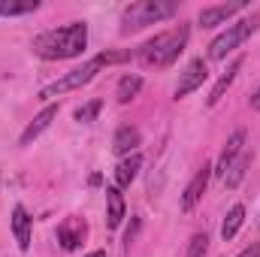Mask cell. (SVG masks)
Masks as SVG:
<instances>
[{"label":"cell","mask_w":260,"mask_h":257,"mask_svg":"<svg viewBox=\"0 0 260 257\" xmlns=\"http://www.w3.org/2000/svg\"><path fill=\"white\" fill-rule=\"evenodd\" d=\"M242 221H245V206H242V203L230 206V212H227V218H224V224H221V239H224V242H230V239L239 233Z\"/></svg>","instance_id":"cell-18"},{"label":"cell","mask_w":260,"mask_h":257,"mask_svg":"<svg viewBox=\"0 0 260 257\" xmlns=\"http://www.w3.org/2000/svg\"><path fill=\"white\" fill-rule=\"evenodd\" d=\"M176 3L170 0H139V3H130L121 15V30H139V27H148V24H157L164 18H173L176 15Z\"/></svg>","instance_id":"cell-4"},{"label":"cell","mask_w":260,"mask_h":257,"mask_svg":"<svg viewBox=\"0 0 260 257\" xmlns=\"http://www.w3.org/2000/svg\"><path fill=\"white\" fill-rule=\"evenodd\" d=\"M257 27H260V12L251 15V18H242V21L230 24L224 34H218V37L212 40V46H209V61H224V58H227L233 49H239Z\"/></svg>","instance_id":"cell-5"},{"label":"cell","mask_w":260,"mask_h":257,"mask_svg":"<svg viewBox=\"0 0 260 257\" xmlns=\"http://www.w3.org/2000/svg\"><path fill=\"white\" fill-rule=\"evenodd\" d=\"M236 257H260V242H251L242 254H236Z\"/></svg>","instance_id":"cell-23"},{"label":"cell","mask_w":260,"mask_h":257,"mask_svg":"<svg viewBox=\"0 0 260 257\" xmlns=\"http://www.w3.org/2000/svg\"><path fill=\"white\" fill-rule=\"evenodd\" d=\"M239 70H242V58H236V61L230 64V70H227V73L215 82V88H212V94H209V100H206L209 106H218V100L227 94V88L233 85V79H236V73H239Z\"/></svg>","instance_id":"cell-17"},{"label":"cell","mask_w":260,"mask_h":257,"mask_svg":"<svg viewBox=\"0 0 260 257\" xmlns=\"http://www.w3.org/2000/svg\"><path fill=\"white\" fill-rule=\"evenodd\" d=\"M206 79H209V64H206L203 58H194L191 64L185 67V73H182V79H179V85H176V100H182V97H188L191 91H197Z\"/></svg>","instance_id":"cell-6"},{"label":"cell","mask_w":260,"mask_h":257,"mask_svg":"<svg viewBox=\"0 0 260 257\" xmlns=\"http://www.w3.org/2000/svg\"><path fill=\"white\" fill-rule=\"evenodd\" d=\"M9 221H12V233H15L18 248H21V251H27V248H30V224H34V218L27 215V209H24V206H15Z\"/></svg>","instance_id":"cell-12"},{"label":"cell","mask_w":260,"mask_h":257,"mask_svg":"<svg viewBox=\"0 0 260 257\" xmlns=\"http://www.w3.org/2000/svg\"><path fill=\"white\" fill-rule=\"evenodd\" d=\"M239 9H245L242 0H236V3H218V6H203L200 15H197V21H200V27H218V24L230 21Z\"/></svg>","instance_id":"cell-7"},{"label":"cell","mask_w":260,"mask_h":257,"mask_svg":"<svg viewBox=\"0 0 260 257\" xmlns=\"http://www.w3.org/2000/svg\"><path fill=\"white\" fill-rule=\"evenodd\" d=\"M139 91H142V76H124L118 82V88H115V100L118 103H130Z\"/></svg>","instance_id":"cell-19"},{"label":"cell","mask_w":260,"mask_h":257,"mask_svg":"<svg viewBox=\"0 0 260 257\" xmlns=\"http://www.w3.org/2000/svg\"><path fill=\"white\" fill-rule=\"evenodd\" d=\"M88 46V24L85 21H70L64 27L46 30L34 40V52L46 61H67L79 58Z\"/></svg>","instance_id":"cell-1"},{"label":"cell","mask_w":260,"mask_h":257,"mask_svg":"<svg viewBox=\"0 0 260 257\" xmlns=\"http://www.w3.org/2000/svg\"><path fill=\"white\" fill-rule=\"evenodd\" d=\"M55 118H58V106H55V103H49V106H46V109H43V112H40V115H37V118L27 124V127H24L21 139H18V145H24V148H27V145H30V142H34V139L43 133V130L55 121Z\"/></svg>","instance_id":"cell-11"},{"label":"cell","mask_w":260,"mask_h":257,"mask_svg":"<svg viewBox=\"0 0 260 257\" xmlns=\"http://www.w3.org/2000/svg\"><path fill=\"white\" fill-rule=\"evenodd\" d=\"M139 167H142V154L136 151V154H127L118 167H115V188H130V182L136 179V173H139Z\"/></svg>","instance_id":"cell-15"},{"label":"cell","mask_w":260,"mask_h":257,"mask_svg":"<svg viewBox=\"0 0 260 257\" xmlns=\"http://www.w3.org/2000/svg\"><path fill=\"white\" fill-rule=\"evenodd\" d=\"M245 151V130H236L230 139H227V145H224V151H221V157H218V167H215V173L224 179V173L230 170V164L239 157Z\"/></svg>","instance_id":"cell-10"},{"label":"cell","mask_w":260,"mask_h":257,"mask_svg":"<svg viewBox=\"0 0 260 257\" xmlns=\"http://www.w3.org/2000/svg\"><path fill=\"white\" fill-rule=\"evenodd\" d=\"M209 179H212V167L209 164H203L200 170L194 173V179L188 182V188H185V194H182V212H191L197 203L203 200V194H206V185H209Z\"/></svg>","instance_id":"cell-8"},{"label":"cell","mask_w":260,"mask_h":257,"mask_svg":"<svg viewBox=\"0 0 260 257\" xmlns=\"http://www.w3.org/2000/svg\"><path fill=\"white\" fill-rule=\"evenodd\" d=\"M185 43H188V24H179V27H173V30L154 34V37L139 49V61L145 67H170L182 52H185Z\"/></svg>","instance_id":"cell-2"},{"label":"cell","mask_w":260,"mask_h":257,"mask_svg":"<svg viewBox=\"0 0 260 257\" xmlns=\"http://www.w3.org/2000/svg\"><path fill=\"white\" fill-rule=\"evenodd\" d=\"M248 167H251V154L248 151H242L233 164H230V170L224 173V188L227 191H233V188H239V182L245 179V173H248Z\"/></svg>","instance_id":"cell-16"},{"label":"cell","mask_w":260,"mask_h":257,"mask_svg":"<svg viewBox=\"0 0 260 257\" xmlns=\"http://www.w3.org/2000/svg\"><path fill=\"white\" fill-rule=\"evenodd\" d=\"M206 248H209V236H206V233H194L185 257H206Z\"/></svg>","instance_id":"cell-22"},{"label":"cell","mask_w":260,"mask_h":257,"mask_svg":"<svg viewBox=\"0 0 260 257\" xmlns=\"http://www.w3.org/2000/svg\"><path fill=\"white\" fill-rule=\"evenodd\" d=\"M142 142L139 130L130 127V124H121L115 130V139H112V151L115 154H136V145Z\"/></svg>","instance_id":"cell-14"},{"label":"cell","mask_w":260,"mask_h":257,"mask_svg":"<svg viewBox=\"0 0 260 257\" xmlns=\"http://www.w3.org/2000/svg\"><path fill=\"white\" fill-rule=\"evenodd\" d=\"M88 257H106V251H91Z\"/></svg>","instance_id":"cell-25"},{"label":"cell","mask_w":260,"mask_h":257,"mask_svg":"<svg viewBox=\"0 0 260 257\" xmlns=\"http://www.w3.org/2000/svg\"><path fill=\"white\" fill-rule=\"evenodd\" d=\"M121 221H124V197H121V188L109 185L106 188V224L115 230L121 227Z\"/></svg>","instance_id":"cell-13"},{"label":"cell","mask_w":260,"mask_h":257,"mask_svg":"<svg viewBox=\"0 0 260 257\" xmlns=\"http://www.w3.org/2000/svg\"><path fill=\"white\" fill-rule=\"evenodd\" d=\"M100 109H103V100H91V103H85V106L76 109V121L79 124H91V121H97Z\"/></svg>","instance_id":"cell-21"},{"label":"cell","mask_w":260,"mask_h":257,"mask_svg":"<svg viewBox=\"0 0 260 257\" xmlns=\"http://www.w3.org/2000/svg\"><path fill=\"white\" fill-rule=\"evenodd\" d=\"M127 55H118V52H103V55H97V58H91V61H85L82 67H76V70H70L67 76H61L58 82H52V85H46L43 91H40V100H52V97H58V94H67V91H79L82 85H88L103 67L109 64H118V61H124Z\"/></svg>","instance_id":"cell-3"},{"label":"cell","mask_w":260,"mask_h":257,"mask_svg":"<svg viewBox=\"0 0 260 257\" xmlns=\"http://www.w3.org/2000/svg\"><path fill=\"white\" fill-rule=\"evenodd\" d=\"M85 233H88V227H85L82 218H64L61 227H58V242L64 245L67 251H76V248L82 245Z\"/></svg>","instance_id":"cell-9"},{"label":"cell","mask_w":260,"mask_h":257,"mask_svg":"<svg viewBox=\"0 0 260 257\" xmlns=\"http://www.w3.org/2000/svg\"><path fill=\"white\" fill-rule=\"evenodd\" d=\"M40 9V0H0V15H27Z\"/></svg>","instance_id":"cell-20"},{"label":"cell","mask_w":260,"mask_h":257,"mask_svg":"<svg viewBox=\"0 0 260 257\" xmlns=\"http://www.w3.org/2000/svg\"><path fill=\"white\" fill-rule=\"evenodd\" d=\"M251 109H254V112H260V88L251 94Z\"/></svg>","instance_id":"cell-24"}]
</instances>
